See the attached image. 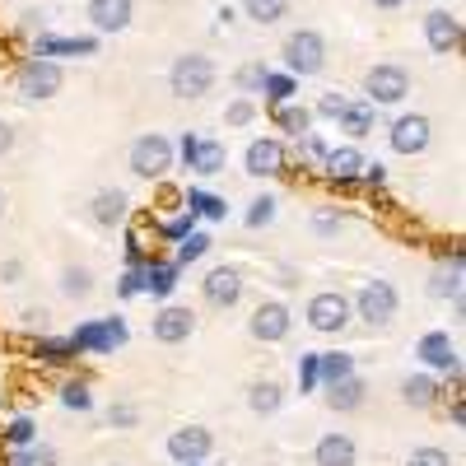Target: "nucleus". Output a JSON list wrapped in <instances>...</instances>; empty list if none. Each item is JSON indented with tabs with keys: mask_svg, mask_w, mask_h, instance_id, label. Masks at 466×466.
Listing matches in <instances>:
<instances>
[{
	"mask_svg": "<svg viewBox=\"0 0 466 466\" xmlns=\"http://www.w3.org/2000/svg\"><path fill=\"white\" fill-rule=\"evenodd\" d=\"M61 406H66V410H89V406H94L89 387H85V382H66V387H61Z\"/></svg>",
	"mask_w": 466,
	"mask_h": 466,
	"instance_id": "72a5a7b5",
	"label": "nucleus"
},
{
	"mask_svg": "<svg viewBox=\"0 0 466 466\" xmlns=\"http://www.w3.org/2000/svg\"><path fill=\"white\" fill-rule=\"evenodd\" d=\"M406 466H452V457H448L443 448H415V452L406 457Z\"/></svg>",
	"mask_w": 466,
	"mask_h": 466,
	"instance_id": "e433bc0d",
	"label": "nucleus"
},
{
	"mask_svg": "<svg viewBox=\"0 0 466 466\" xmlns=\"http://www.w3.org/2000/svg\"><path fill=\"white\" fill-rule=\"evenodd\" d=\"M191 331H197V313H191V308L168 303L164 313L154 318V340H164V345H182Z\"/></svg>",
	"mask_w": 466,
	"mask_h": 466,
	"instance_id": "4468645a",
	"label": "nucleus"
},
{
	"mask_svg": "<svg viewBox=\"0 0 466 466\" xmlns=\"http://www.w3.org/2000/svg\"><path fill=\"white\" fill-rule=\"evenodd\" d=\"M434 397H439V387H434L430 373H415V378L401 382V401H406V406H420V410H424V406H434Z\"/></svg>",
	"mask_w": 466,
	"mask_h": 466,
	"instance_id": "393cba45",
	"label": "nucleus"
},
{
	"mask_svg": "<svg viewBox=\"0 0 466 466\" xmlns=\"http://www.w3.org/2000/svg\"><path fill=\"white\" fill-rule=\"evenodd\" d=\"M28 439H33V424L28 420H15L10 424V443H28Z\"/></svg>",
	"mask_w": 466,
	"mask_h": 466,
	"instance_id": "09e8293b",
	"label": "nucleus"
},
{
	"mask_svg": "<svg viewBox=\"0 0 466 466\" xmlns=\"http://www.w3.org/2000/svg\"><path fill=\"white\" fill-rule=\"evenodd\" d=\"M61 294H66V299H89V294H94L89 266H66V270H61Z\"/></svg>",
	"mask_w": 466,
	"mask_h": 466,
	"instance_id": "c85d7f7f",
	"label": "nucleus"
},
{
	"mask_svg": "<svg viewBox=\"0 0 466 466\" xmlns=\"http://www.w3.org/2000/svg\"><path fill=\"white\" fill-rule=\"evenodd\" d=\"M350 318H355V308H350V299H345L340 289H327V294H313V299H308V327L322 331V336L345 331Z\"/></svg>",
	"mask_w": 466,
	"mask_h": 466,
	"instance_id": "39448f33",
	"label": "nucleus"
},
{
	"mask_svg": "<svg viewBox=\"0 0 466 466\" xmlns=\"http://www.w3.org/2000/svg\"><path fill=\"white\" fill-rule=\"evenodd\" d=\"M345 103H350L345 94H322L318 98V116H331V122H336V116L345 112Z\"/></svg>",
	"mask_w": 466,
	"mask_h": 466,
	"instance_id": "ea45409f",
	"label": "nucleus"
},
{
	"mask_svg": "<svg viewBox=\"0 0 466 466\" xmlns=\"http://www.w3.org/2000/svg\"><path fill=\"white\" fill-rule=\"evenodd\" d=\"M215 452V434L201 430V424H187V430L168 434V457L173 461H206Z\"/></svg>",
	"mask_w": 466,
	"mask_h": 466,
	"instance_id": "1a4fd4ad",
	"label": "nucleus"
},
{
	"mask_svg": "<svg viewBox=\"0 0 466 466\" xmlns=\"http://www.w3.org/2000/svg\"><path fill=\"white\" fill-rule=\"evenodd\" d=\"M285 66H289V75H318L322 66H327V37L318 33V28H299V33H289L285 37Z\"/></svg>",
	"mask_w": 466,
	"mask_h": 466,
	"instance_id": "f257e3e1",
	"label": "nucleus"
},
{
	"mask_svg": "<svg viewBox=\"0 0 466 466\" xmlns=\"http://www.w3.org/2000/svg\"><path fill=\"white\" fill-rule=\"evenodd\" d=\"M24 327H28V331H47V308H28Z\"/></svg>",
	"mask_w": 466,
	"mask_h": 466,
	"instance_id": "a18cd8bd",
	"label": "nucleus"
},
{
	"mask_svg": "<svg viewBox=\"0 0 466 466\" xmlns=\"http://www.w3.org/2000/svg\"><path fill=\"white\" fill-rule=\"evenodd\" d=\"M280 401H285V392H280V382H270V378H261V382L248 387V406H252L257 415H276Z\"/></svg>",
	"mask_w": 466,
	"mask_h": 466,
	"instance_id": "b1692460",
	"label": "nucleus"
},
{
	"mask_svg": "<svg viewBox=\"0 0 466 466\" xmlns=\"http://www.w3.org/2000/svg\"><path fill=\"white\" fill-rule=\"evenodd\" d=\"M276 122H280V131H289V136H308V127H313V112H308V107H294V103H280Z\"/></svg>",
	"mask_w": 466,
	"mask_h": 466,
	"instance_id": "c756f323",
	"label": "nucleus"
},
{
	"mask_svg": "<svg viewBox=\"0 0 466 466\" xmlns=\"http://www.w3.org/2000/svg\"><path fill=\"white\" fill-rule=\"evenodd\" d=\"M61 85H66V70H61L52 56H33V61L19 66V94H24V98H37V103L56 98Z\"/></svg>",
	"mask_w": 466,
	"mask_h": 466,
	"instance_id": "7ed1b4c3",
	"label": "nucleus"
},
{
	"mask_svg": "<svg viewBox=\"0 0 466 466\" xmlns=\"http://www.w3.org/2000/svg\"><path fill=\"white\" fill-rule=\"evenodd\" d=\"M261 89H266L270 103H289V94H294V75H270V70H266Z\"/></svg>",
	"mask_w": 466,
	"mask_h": 466,
	"instance_id": "473e14b6",
	"label": "nucleus"
},
{
	"mask_svg": "<svg viewBox=\"0 0 466 466\" xmlns=\"http://www.w3.org/2000/svg\"><path fill=\"white\" fill-rule=\"evenodd\" d=\"M0 215H5V197H0Z\"/></svg>",
	"mask_w": 466,
	"mask_h": 466,
	"instance_id": "5fc2aeb1",
	"label": "nucleus"
},
{
	"mask_svg": "<svg viewBox=\"0 0 466 466\" xmlns=\"http://www.w3.org/2000/svg\"><path fill=\"white\" fill-rule=\"evenodd\" d=\"M322 159H327V177H331V182H355V177L364 173V154H360L355 145L331 149V154H322Z\"/></svg>",
	"mask_w": 466,
	"mask_h": 466,
	"instance_id": "aec40b11",
	"label": "nucleus"
},
{
	"mask_svg": "<svg viewBox=\"0 0 466 466\" xmlns=\"http://www.w3.org/2000/svg\"><path fill=\"white\" fill-rule=\"evenodd\" d=\"M168 168H173V145H168L164 136H140V140L131 145V173H136V177L154 182V177H164Z\"/></svg>",
	"mask_w": 466,
	"mask_h": 466,
	"instance_id": "0eeeda50",
	"label": "nucleus"
},
{
	"mask_svg": "<svg viewBox=\"0 0 466 466\" xmlns=\"http://www.w3.org/2000/svg\"><path fill=\"white\" fill-rule=\"evenodd\" d=\"M187 168H197L201 177H210V173H224V145L219 140H206V145H197V154H191V164Z\"/></svg>",
	"mask_w": 466,
	"mask_h": 466,
	"instance_id": "bb28decb",
	"label": "nucleus"
},
{
	"mask_svg": "<svg viewBox=\"0 0 466 466\" xmlns=\"http://www.w3.org/2000/svg\"><path fill=\"white\" fill-rule=\"evenodd\" d=\"M94 37H43L37 56H94Z\"/></svg>",
	"mask_w": 466,
	"mask_h": 466,
	"instance_id": "5701e85b",
	"label": "nucleus"
},
{
	"mask_svg": "<svg viewBox=\"0 0 466 466\" xmlns=\"http://www.w3.org/2000/svg\"><path fill=\"white\" fill-rule=\"evenodd\" d=\"M252 116H257L252 98H233V103H228V112H224V122H228V127H248Z\"/></svg>",
	"mask_w": 466,
	"mask_h": 466,
	"instance_id": "4c0bfd02",
	"label": "nucleus"
},
{
	"mask_svg": "<svg viewBox=\"0 0 466 466\" xmlns=\"http://www.w3.org/2000/svg\"><path fill=\"white\" fill-rule=\"evenodd\" d=\"M127 340V327L122 322H89V327H80L70 336V345H75V355H80V350H89V355H107V350H116Z\"/></svg>",
	"mask_w": 466,
	"mask_h": 466,
	"instance_id": "9d476101",
	"label": "nucleus"
},
{
	"mask_svg": "<svg viewBox=\"0 0 466 466\" xmlns=\"http://www.w3.org/2000/svg\"><path fill=\"white\" fill-rule=\"evenodd\" d=\"M168 85H173L177 98H201V94H210V85H215V61L201 56V52L177 56L173 70H168Z\"/></svg>",
	"mask_w": 466,
	"mask_h": 466,
	"instance_id": "f03ea898",
	"label": "nucleus"
},
{
	"mask_svg": "<svg viewBox=\"0 0 466 466\" xmlns=\"http://www.w3.org/2000/svg\"><path fill=\"white\" fill-rule=\"evenodd\" d=\"M206 252H210V238H206V233H187L182 248H177V261H182V266H191V261L206 257Z\"/></svg>",
	"mask_w": 466,
	"mask_h": 466,
	"instance_id": "f704fd0d",
	"label": "nucleus"
},
{
	"mask_svg": "<svg viewBox=\"0 0 466 466\" xmlns=\"http://www.w3.org/2000/svg\"><path fill=\"white\" fill-rule=\"evenodd\" d=\"M364 89H369V103H382V107H392L410 94V75L397 66V61H382L364 75Z\"/></svg>",
	"mask_w": 466,
	"mask_h": 466,
	"instance_id": "423d86ee",
	"label": "nucleus"
},
{
	"mask_svg": "<svg viewBox=\"0 0 466 466\" xmlns=\"http://www.w3.org/2000/svg\"><path fill=\"white\" fill-rule=\"evenodd\" d=\"M373 5H378V10H401L406 0H373Z\"/></svg>",
	"mask_w": 466,
	"mask_h": 466,
	"instance_id": "603ef678",
	"label": "nucleus"
},
{
	"mask_svg": "<svg viewBox=\"0 0 466 466\" xmlns=\"http://www.w3.org/2000/svg\"><path fill=\"white\" fill-rule=\"evenodd\" d=\"M177 466H201V461H177Z\"/></svg>",
	"mask_w": 466,
	"mask_h": 466,
	"instance_id": "864d4df0",
	"label": "nucleus"
},
{
	"mask_svg": "<svg viewBox=\"0 0 466 466\" xmlns=\"http://www.w3.org/2000/svg\"><path fill=\"white\" fill-rule=\"evenodd\" d=\"M89 24L98 33H122L131 24V0H89Z\"/></svg>",
	"mask_w": 466,
	"mask_h": 466,
	"instance_id": "a211bd4d",
	"label": "nucleus"
},
{
	"mask_svg": "<svg viewBox=\"0 0 466 466\" xmlns=\"http://www.w3.org/2000/svg\"><path fill=\"white\" fill-rule=\"evenodd\" d=\"M107 466H122V461H107Z\"/></svg>",
	"mask_w": 466,
	"mask_h": 466,
	"instance_id": "6e6d98bb",
	"label": "nucleus"
},
{
	"mask_svg": "<svg viewBox=\"0 0 466 466\" xmlns=\"http://www.w3.org/2000/svg\"><path fill=\"white\" fill-rule=\"evenodd\" d=\"M10 149H15V127L0 122V154H10Z\"/></svg>",
	"mask_w": 466,
	"mask_h": 466,
	"instance_id": "8fccbe9b",
	"label": "nucleus"
},
{
	"mask_svg": "<svg viewBox=\"0 0 466 466\" xmlns=\"http://www.w3.org/2000/svg\"><path fill=\"white\" fill-rule=\"evenodd\" d=\"M177 285V266H149L145 270V289L149 294H168Z\"/></svg>",
	"mask_w": 466,
	"mask_h": 466,
	"instance_id": "7c9ffc66",
	"label": "nucleus"
},
{
	"mask_svg": "<svg viewBox=\"0 0 466 466\" xmlns=\"http://www.w3.org/2000/svg\"><path fill=\"white\" fill-rule=\"evenodd\" d=\"M201 294H206L210 308H233V303L243 299V276L233 266H215L210 276L201 280Z\"/></svg>",
	"mask_w": 466,
	"mask_h": 466,
	"instance_id": "9b49d317",
	"label": "nucleus"
},
{
	"mask_svg": "<svg viewBox=\"0 0 466 466\" xmlns=\"http://www.w3.org/2000/svg\"><path fill=\"white\" fill-rule=\"evenodd\" d=\"M415 355L430 364V369H443V373H457V345L448 340V331H430V336H420L415 345Z\"/></svg>",
	"mask_w": 466,
	"mask_h": 466,
	"instance_id": "2eb2a0df",
	"label": "nucleus"
},
{
	"mask_svg": "<svg viewBox=\"0 0 466 466\" xmlns=\"http://www.w3.org/2000/svg\"><path fill=\"white\" fill-rule=\"evenodd\" d=\"M243 15L252 24H280L289 15V0H243Z\"/></svg>",
	"mask_w": 466,
	"mask_h": 466,
	"instance_id": "cd10ccee",
	"label": "nucleus"
},
{
	"mask_svg": "<svg viewBox=\"0 0 466 466\" xmlns=\"http://www.w3.org/2000/svg\"><path fill=\"white\" fill-rule=\"evenodd\" d=\"M107 420L116 424V430H131V424H140V410H136V406H112Z\"/></svg>",
	"mask_w": 466,
	"mask_h": 466,
	"instance_id": "a19ab883",
	"label": "nucleus"
},
{
	"mask_svg": "<svg viewBox=\"0 0 466 466\" xmlns=\"http://www.w3.org/2000/svg\"><path fill=\"white\" fill-rule=\"evenodd\" d=\"M360 448L350 434H322L318 448H313V466H355Z\"/></svg>",
	"mask_w": 466,
	"mask_h": 466,
	"instance_id": "dca6fc26",
	"label": "nucleus"
},
{
	"mask_svg": "<svg viewBox=\"0 0 466 466\" xmlns=\"http://www.w3.org/2000/svg\"><path fill=\"white\" fill-rule=\"evenodd\" d=\"M355 373V355H345V350H331V355H318V378L331 387V382H340V378H350Z\"/></svg>",
	"mask_w": 466,
	"mask_h": 466,
	"instance_id": "a878e982",
	"label": "nucleus"
},
{
	"mask_svg": "<svg viewBox=\"0 0 466 466\" xmlns=\"http://www.w3.org/2000/svg\"><path fill=\"white\" fill-rule=\"evenodd\" d=\"M392 149L397 154H424V149H430V116H424V112L397 116V122H392Z\"/></svg>",
	"mask_w": 466,
	"mask_h": 466,
	"instance_id": "f8f14e48",
	"label": "nucleus"
},
{
	"mask_svg": "<svg viewBox=\"0 0 466 466\" xmlns=\"http://www.w3.org/2000/svg\"><path fill=\"white\" fill-rule=\"evenodd\" d=\"M336 122L350 140H364L373 131V103H345V112L336 116Z\"/></svg>",
	"mask_w": 466,
	"mask_h": 466,
	"instance_id": "4be33fe9",
	"label": "nucleus"
},
{
	"mask_svg": "<svg viewBox=\"0 0 466 466\" xmlns=\"http://www.w3.org/2000/svg\"><path fill=\"white\" fill-rule=\"evenodd\" d=\"M261 80H266V66H261V61H248V66L238 70V89H243V94L261 89Z\"/></svg>",
	"mask_w": 466,
	"mask_h": 466,
	"instance_id": "58836bf2",
	"label": "nucleus"
},
{
	"mask_svg": "<svg viewBox=\"0 0 466 466\" xmlns=\"http://www.w3.org/2000/svg\"><path fill=\"white\" fill-rule=\"evenodd\" d=\"M187 206L191 210H197V215H206V219H224V197H210V191H191V197H187Z\"/></svg>",
	"mask_w": 466,
	"mask_h": 466,
	"instance_id": "2f4dec72",
	"label": "nucleus"
},
{
	"mask_svg": "<svg viewBox=\"0 0 466 466\" xmlns=\"http://www.w3.org/2000/svg\"><path fill=\"white\" fill-rule=\"evenodd\" d=\"M15 466H56V452H52V448H37V452H28V457H19Z\"/></svg>",
	"mask_w": 466,
	"mask_h": 466,
	"instance_id": "c03bdc74",
	"label": "nucleus"
},
{
	"mask_svg": "<svg viewBox=\"0 0 466 466\" xmlns=\"http://www.w3.org/2000/svg\"><path fill=\"white\" fill-rule=\"evenodd\" d=\"M248 331H252L261 345H276V340H285V336H289V308H285V303H276V299L257 303V313L248 318Z\"/></svg>",
	"mask_w": 466,
	"mask_h": 466,
	"instance_id": "6e6552de",
	"label": "nucleus"
},
{
	"mask_svg": "<svg viewBox=\"0 0 466 466\" xmlns=\"http://www.w3.org/2000/svg\"><path fill=\"white\" fill-rule=\"evenodd\" d=\"M318 387V355H303V392Z\"/></svg>",
	"mask_w": 466,
	"mask_h": 466,
	"instance_id": "de8ad7c7",
	"label": "nucleus"
},
{
	"mask_svg": "<svg viewBox=\"0 0 466 466\" xmlns=\"http://www.w3.org/2000/svg\"><path fill=\"white\" fill-rule=\"evenodd\" d=\"M457 280H461V270L452 266V276H434L430 294H439V299H443V294H452V299H457Z\"/></svg>",
	"mask_w": 466,
	"mask_h": 466,
	"instance_id": "37998d69",
	"label": "nucleus"
},
{
	"mask_svg": "<svg viewBox=\"0 0 466 466\" xmlns=\"http://www.w3.org/2000/svg\"><path fill=\"white\" fill-rule=\"evenodd\" d=\"M0 280L15 285V280H19V261H5V266H0Z\"/></svg>",
	"mask_w": 466,
	"mask_h": 466,
	"instance_id": "3c124183",
	"label": "nucleus"
},
{
	"mask_svg": "<svg viewBox=\"0 0 466 466\" xmlns=\"http://www.w3.org/2000/svg\"><path fill=\"white\" fill-rule=\"evenodd\" d=\"M364 392H369L364 378H360V373H350V378H340V382L327 387V406L340 410V415H345V410H360V406H364Z\"/></svg>",
	"mask_w": 466,
	"mask_h": 466,
	"instance_id": "6ab92c4d",
	"label": "nucleus"
},
{
	"mask_svg": "<svg viewBox=\"0 0 466 466\" xmlns=\"http://www.w3.org/2000/svg\"><path fill=\"white\" fill-rule=\"evenodd\" d=\"M270 219H276V197H257L248 210V228H266Z\"/></svg>",
	"mask_w": 466,
	"mask_h": 466,
	"instance_id": "c9c22d12",
	"label": "nucleus"
},
{
	"mask_svg": "<svg viewBox=\"0 0 466 466\" xmlns=\"http://www.w3.org/2000/svg\"><path fill=\"white\" fill-rule=\"evenodd\" d=\"M127 206H131V201H127V191H116V187H112V191H98V197H94V210H89V215H94V224L112 228V224H122V219H127Z\"/></svg>",
	"mask_w": 466,
	"mask_h": 466,
	"instance_id": "412c9836",
	"label": "nucleus"
},
{
	"mask_svg": "<svg viewBox=\"0 0 466 466\" xmlns=\"http://www.w3.org/2000/svg\"><path fill=\"white\" fill-rule=\"evenodd\" d=\"M424 37H430V47L439 56H452L457 43H461V19L448 15V10H430V15H424Z\"/></svg>",
	"mask_w": 466,
	"mask_h": 466,
	"instance_id": "ddd939ff",
	"label": "nucleus"
},
{
	"mask_svg": "<svg viewBox=\"0 0 466 466\" xmlns=\"http://www.w3.org/2000/svg\"><path fill=\"white\" fill-rule=\"evenodd\" d=\"M280 164H285L280 140L266 136V140H252V145H248V173H252V177H276Z\"/></svg>",
	"mask_w": 466,
	"mask_h": 466,
	"instance_id": "f3484780",
	"label": "nucleus"
},
{
	"mask_svg": "<svg viewBox=\"0 0 466 466\" xmlns=\"http://www.w3.org/2000/svg\"><path fill=\"white\" fill-rule=\"evenodd\" d=\"M313 228L322 233V238H331V233H340V215H318V219H313Z\"/></svg>",
	"mask_w": 466,
	"mask_h": 466,
	"instance_id": "49530a36",
	"label": "nucleus"
},
{
	"mask_svg": "<svg viewBox=\"0 0 466 466\" xmlns=\"http://www.w3.org/2000/svg\"><path fill=\"white\" fill-rule=\"evenodd\" d=\"M350 308H355V318H364L369 327H387L397 318V289H392V280H369L355 299H350Z\"/></svg>",
	"mask_w": 466,
	"mask_h": 466,
	"instance_id": "20e7f679",
	"label": "nucleus"
},
{
	"mask_svg": "<svg viewBox=\"0 0 466 466\" xmlns=\"http://www.w3.org/2000/svg\"><path fill=\"white\" fill-rule=\"evenodd\" d=\"M70 355H75V345H70V340H43V360L61 364V360H70Z\"/></svg>",
	"mask_w": 466,
	"mask_h": 466,
	"instance_id": "79ce46f5",
	"label": "nucleus"
}]
</instances>
